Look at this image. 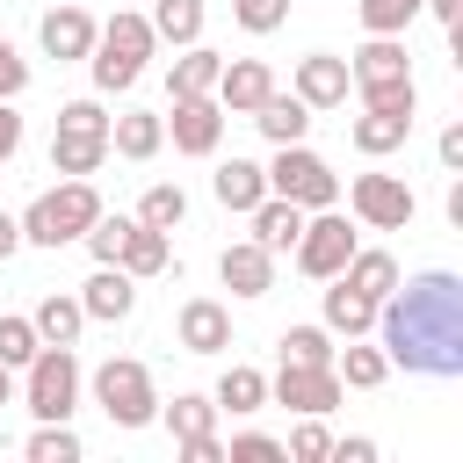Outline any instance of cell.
I'll list each match as a JSON object with an SVG mask.
<instances>
[{"label":"cell","instance_id":"cell-3","mask_svg":"<svg viewBox=\"0 0 463 463\" xmlns=\"http://www.w3.org/2000/svg\"><path fill=\"white\" fill-rule=\"evenodd\" d=\"M347 87L362 94V109H405L420 116V87H412V58L398 36H369L354 58H347Z\"/></svg>","mask_w":463,"mask_h":463},{"label":"cell","instance_id":"cell-9","mask_svg":"<svg viewBox=\"0 0 463 463\" xmlns=\"http://www.w3.org/2000/svg\"><path fill=\"white\" fill-rule=\"evenodd\" d=\"M347 210H354L369 232H405V224L420 217V195H412V181H398V174H354Z\"/></svg>","mask_w":463,"mask_h":463},{"label":"cell","instance_id":"cell-42","mask_svg":"<svg viewBox=\"0 0 463 463\" xmlns=\"http://www.w3.org/2000/svg\"><path fill=\"white\" fill-rule=\"evenodd\" d=\"M58 130H94V137H109V109H101L94 94H80V101L58 109Z\"/></svg>","mask_w":463,"mask_h":463},{"label":"cell","instance_id":"cell-45","mask_svg":"<svg viewBox=\"0 0 463 463\" xmlns=\"http://www.w3.org/2000/svg\"><path fill=\"white\" fill-rule=\"evenodd\" d=\"M181 449V463H224V441L217 434H195V441H174Z\"/></svg>","mask_w":463,"mask_h":463},{"label":"cell","instance_id":"cell-13","mask_svg":"<svg viewBox=\"0 0 463 463\" xmlns=\"http://www.w3.org/2000/svg\"><path fill=\"white\" fill-rule=\"evenodd\" d=\"M80 311L101 318V326H123L137 311V275H123L116 260H94V275L80 282Z\"/></svg>","mask_w":463,"mask_h":463},{"label":"cell","instance_id":"cell-48","mask_svg":"<svg viewBox=\"0 0 463 463\" xmlns=\"http://www.w3.org/2000/svg\"><path fill=\"white\" fill-rule=\"evenodd\" d=\"M14 253H22V217L0 210V260H14Z\"/></svg>","mask_w":463,"mask_h":463},{"label":"cell","instance_id":"cell-41","mask_svg":"<svg viewBox=\"0 0 463 463\" xmlns=\"http://www.w3.org/2000/svg\"><path fill=\"white\" fill-rule=\"evenodd\" d=\"M36 347H43V340H36V326H29V318H0V362H7V369H22Z\"/></svg>","mask_w":463,"mask_h":463},{"label":"cell","instance_id":"cell-35","mask_svg":"<svg viewBox=\"0 0 463 463\" xmlns=\"http://www.w3.org/2000/svg\"><path fill=\"white\" fill-rule=\"evenodd\" d=\"M326 449H333V427H326V412H297V427H289L282 456H289V463H326Z\"/></svg>","mask_w":463,"mask_h":463},{"label":"cell","instance_id":"cell-46","mask_svg":"<svg viewBox=\"0 0 463 463\" xmlns=\"http://www.w3.org/2000/svg\"><path fill=\"white\" fill-rule=\"evenodd\" d=\"M326 456H333V463H376V441H369V434H347V441H333Z\"/></svg>","mask_w":463,"mask_h":463},{"label":"cell","instance_id":"cell-22","mask_svg":"<svg viewBox=\"0 0 463 463\" xmlns=\"http://www.w3.org/2000/svg\"><path fill=\"white\" fill-rule=\"evenodd\" d=\"M217 72H224V58L195 36V43H181V58H174V72H166V101H181V94H210L217 87Z\"/></svg>","mask_w":463,"mask_h":463},{"label":"cell","instance_id":"cell-38","mask_svg":"<svg viewBox=\"0 0 463 463\" xmlns=\"http://www.w3.org/2000/svg\"><path fill=\"white\" fill-rule=\"evenodd\" d=\"M412 14H420V0H362V29L369 36H405Z\"/></svg>","mask_w":463,"mask_h":463},{"label":"cell","instance_id":"cell-4","mask_svg":"<svg viewBox=\"0 0 463 463\" xmlns=\"http://www.w3.org/2000/svg\"><path fill=\"white\" fill-rule=\"evenodd\" d=\"M101 217V195H94V181L87 174H65L58 188H43L29 210H22V246H72L87 224Z\"/></svg>","mask_w":463,"mask_h":463},{"label":"cell","instance_id":"cell-44","mask_svg":"<svg viewBox=\"0 0 463 463\" xmlns=\"http://www.w3.org/2000/svg\"><path fill=\"white\" fill-rule=\"evenodd\" d=\"M14 152H22V109H14V101H0V166H7Z\"/></svg>","mask_w":463,"mask_h":463},{"label":"cell","instance_id":"cell-10","mask_svg":"<svg viewBox=\"0 0 463 463\" xmlns=\"http://www.w3.org/2000/svg\"><path fill=\"white\" fill-rule=\"evenodd\" d=\"M166 137H174V152L210 159V152L224 145V109H217V94H181V101L166 109Z\"/></svg>","mask_w":463,"mask_h":463},{"label":"cell","instance_id":"cell-18","mask_svg":"<svg viewBox=\"0 0 463 463\" xmlns=\"http://www.w3.org/2000/svg\"><path fill=\"white\" fill-rule=\"evenodd\" d=\"M159 145H166V116H159V109H123V116H109V152H116V159H159Z\"/></svg>","mask_w":463,"mask_h":463},{"label":"cell","instance_id":"cell-43","mask_svg":"<svg viewBox=\"0 0 463 463\" xmlns=\"http://www.w3.org/2000/svg\"><path fill=\"white\" fill-rule=\"evenodd\" d=\"M22 87H29V58H22V51L0 36V101H14Z\"/></svg>","mask_w":463,"mask_h":463},{"label":"cell","instance_id":"cell-20","mask_svg":"<svg viewBox=\"0 0 463 463\" xmlns=\"http://www.w3.org/2000/svg\"><path fill=\"white\" fill-rule=\"evenodd\" d=\"M246 217H253V246H268V253H289L297 232H304V210H297L289 195H260Z\"/></svg>","mask_w":463,"mask_h":463},{"label":"cell","instance_id":"cell-16","mask_svg":"<svg viewBox=\"0 0 463 463\" xmlns=\"http://www.w3.org/2000/svg\"><path fill=\"white\" fill-rule=\"evenodd\" d=\"M217 282H224L232 297H246V304H253V297H268V289H275V253H268V246H253V239H239V246H224V253H217Z\"/></svg>","mask_w":463,"mask_h":463},{"label":"cell","instance_id":"cell-23","mask_svg":"<svg viewBox=\"0 0 463 463\" xmlns=\"http://www.w3.org/2000/svg\"><path fill=\"white\" fill-rule=\"evenodd\" d=\"M347 137H354V152H369V159H383V152H398V145L412 137V116H405V109H362Z\"/></svg>","mask_w":463,"mask_h":463},{"label":"cell","instance_id":"cell-15","mask_svg":"<svg viewBox=\"0 0 463 463\" xmlns=\"http://www.w3.org/2000/svg\"><path fill=\"white\" fill-rule=\"evenodd\" d=\"M289 94H297L304 109H340V101H347V58H333V51H304L297 72H289Z\"/></svg>","mask_w":463,"mask_h":463},{"label":"cell","instance_id":"cell-6","mask_svg":"<svg viewBox=\"0 0 463 463\" xmlns=\"http://www.w3.org/2000/svg\"><path fill=\"white\" fill-rule=\"evenodd\" d=\"M87 383H94V405L109 412V427H152L159 420V383L137 354H109Z\"/></svg>","mask_w":463,"mask_h":463},{"label":"cell","instance_id":"cell-49","mask_svg":"<svg viewBox=\"0 0 463 463\" xmlns=\"http://www.w3.org/2000/svg\"><path fill=\"white\" fill-rule=\"evenodd\" d=\"M420 7H427L441 29H456V22H463V0H420Z\"/></svg>","mask_w":463,"mask_h":463},{"label":"cell","instance_id":"cell-2","mask_svg":"<svg viewBox=\"0 0 463 463\" xmlns=\"http://www.w3.org/2000/svg\"><path fill=\"white\" fill-rule=\"evenodd\" d=\"M159 51V36H152V22L137 14V7H116L101 29H94V51H87V72H94V87L101 94H130L137 80H145V58Z\"/></svg>","mask_w":463,"mask_h":463},{"label":"cell","instance_id":"cell-50","mask_svg":"<svg viewBox=\"0 0 463 463\" xmlns=\"http://www.w3.org/2000/svg\"><path fill=\"white\" fill-rule=\"evenodd\" d=\"M0 405H14V369L0 362Z\"/></svg>","mask_w":463,"mask_h":463},{"label":"cell","instance_id":"cell-21","mask_svg":"<svg viewBox=\"0 0 463 463\" xmlns=\"http://www.w3.org/2000/svg\"><path fill=\"white\" fill-rule=\"evenodd\" d=\"M340 282H347V289H362L369 304H383V297L398 289V253H383V246H354V253H347V268H340Z\"/></svg>","mask_w":463,"mask_h":463},{"label":"cell","instance_id":"cell-1","mask_svg":"<svg viewBox=\"0 0 463 463\" xmlns=\"http://www.w3.org/2000/svg\"><path fill=\"white\" fill-rule=\"evenodd\" d=\"M376 347L391 354V369H412V376H463V282L449 268H427V275H398V289L376 304Z\"/></svg>","mask_w":463,"mask_h":463},{"label":"cell","instance_id":"cell-33","mask_svg":"<svg viewBox=\"0 0 463 463\" xmlns=\"http://www.w3.org/2000/svg\"><path fill=\"white\" fill-rule=\"evenodd\" d=\"M22 456L29 463H80V434L65 420H36V434L22 441Z\"/></svg>","mask_w":463,"mask_h":463},{"label":"cell","instance_id":"cell-24","mask_svg":"<svg viewBox=\"0 0 463 463\" xmlns=\"http://www.w3.org/2000/svg\"><path fill=\"white\" fill-rule=\"evenodd\" d=\"M166 260H174V232H152V224H130V239H123V253H116V268H123V275H137V282H152V275H166Z\"/></svg>","mask_w":463,"mask_h":463},{"label":"cell","instance_id":"cell-19","mask_svg":"<svg viewBox=\"0 0 463 463\" xmlns=\"http://www.w3.org/2000/svg\"><path fill=\"white\" fill-rule=\"evenodd\" d=\"M210 195H217L224 210H239V217H246V210L268 195V166H260V159H224V166L210 174Z\"/></svg>","mask_w":463,"mask_h":463},{"label":"cell","instance_id":"cell-7","mask_svg":"<svg viewBox=\"0 0 463 463\" xmlns=\"http://www.w3.org/2000/svg\"><path fill=\"white\" fill-rule=\"evenodd\" d=\"M268 195H289L297 210H333V203H340V174L297 137V145H275V159H268Z\"/></svg>","mask_w":463,"mask_h":463},{"label":"cell","instance_id":"cell-14","mask_svg":"<svg viewBox=\"0 0 463 463\" xmlns=\"http://www.w3.org/2000/svg\"><path fill=\"white\" fill-rule=\"evenodd\" d=\"M217 109L224 116H253L268 94H275V72H268V58H224V72H217Z\"/></svg>","mask_w":463,"mask_h":463},{"label":"cell","instance_id":"cell-11","mask_svg":"<svg viewBox=\"0 0 463 463\" xmlns=\"http://www.w3.org/2000/svg\"><path fill=\"white\" fill-rule=\"evenodd\" d=\"M268 405H289V412H333V405H340V376H333V362H326V369H311V362H282V369L268 376Z\"/></svg>","mask_w":463,"mask_h":463},{"label":"cell","instance_id":"cell-30","mask_svg":"<svg viewBox=\"0 0 463 463\" xmlns=\"http://www.w3.org/2000/svg\"><path fill=\"white\" fill-rule=\"evenodd\" d=\"M109 159V137L94 130H51V174H94Z\"/></svg>","mask_w":463,"mask_h":463},{"label":"cell","instance_id":"cell-28","mask_svg":"<svg viewBox=\"0 0 463 463\" xmlns=\"http://www.w3.org/2000/svg\"><path fill=\"white\" fill-rule=\"evenodd\" d=\"M376 326V304L362 297V289H347L340 275L326 282V333H340V340H354V333H369Z\"/></svg>","mask_w":463,"mask_h":463},{"label":"cell","instance_id":"cell-36","mask_svg":"<svg viewBox=\"0 0 463 463\" xmlns=\"http://www.w3.org/2000/svg\"><path fill=\"white\" fill-rule=\"evenodd\" d=\"M282 362L326 369V362H333V333H326V326H282Z\"/></svg>","mask_w":463,"mask_h":463},{"label":"cell","instance_id":"cell-32","mask_svg":"<svg viewBox=\"0 0 463 463\" xmlns=\"http://www.w3.org/2000/svg\"><path fill=\"white\" fill-rule=\"evenodd\" d=\"M159 420L174 427V441H195V434H217V398H203V391H181L174 405H159Z\"/></svg>","mask_w":463,"mask_h":463},{"label":"cell","instance_id":"cell-5","mask_svg":"<svg viewBox=\"0 0 463 463\" xmlns=\"http://www.w3.org/2000/svg\"><path fill=\"white\" fill-rule=\"evenodd\" d=\"M80 391H87V376H80V354L72 347H36L29 362H22V405L36 412V420H72L80 412Z\"/></svg>","mask_w":463,"mask_h":463},{"label":"cell","instance_id":"cell-29","mask_svg":"<svg viewBox=\"0 0 463 463\" xmlns=\"http://www.w3.org/2000/svg\"><path fill=\"white\" fill-rule=\"evenodd\" d=\"M210 398H217V412L246 420V412H260V405H268V376H260V369H246V362H232V369L217 376V391H210Z\"/></svg>","mask_w":463,"mask_h":463},{"label":"cell","instance_id":"cell-31","mask_svg":"<svg viewBox=\"0 0 463 463\" xmlns=\"http://www.w3.org/2000/svg\"><path fill=\"white\" fill-rule=\"evenodd\" d=\"M145 22H152V36H159V43H174V51H181V43H195V36H203V0H152V14H145Z\"/></svg>","mask_w":463,"mask_h":463},{"label":"cell","instance_id":"cell-39","mask_svg":"<svg viewBox=\"0 0 463 463\" xmlns=\"http://www.w3.org/2000/svg\"><path fill=\"white\" fill-rule=\"evenodd\" d=\"M130 224H137V217H109V210H101L80 239H87V253H94V260H116V253H123V239H130Z\"/></svg>","mask_w":463,"mask_h":463},{"label":"cell","instance_id":"cell-26","mask_svg":"<svg viewBox=\"0 0 463 463\" xmlns=\"http://www.w3.org/2000/svg\"><path fill=\"white\" fill-rule=\"evenodd\" d=\"M253 130H260L268 145H297V137L311 130V109H304L297 94H282V87H275V94H268V101L253 109Z\"/></svg>","mask_w":463,"mask_h":463},{"label":"cell","instance_id":"cell-37","mask_svg":"<svg viewBox=\"0 0 463 463\" xmlns=\"http://www.w3.org/2000/svg\"><path fill=\"white\" fill-rule=\"evenodd\" d=\"M232 22H239L246 36H275V29L289 22V0H232Z\"/></svg>","mask_w":463,"mask_h":463},{"label":"cell","instance_id":"cell-47","mask_svg":"<svg viewBox=\"0 0 463 463\" xmlns=\"http://www.w3.org/2000/svg\"><path fill=\"white\" fill-rule=\"evenodd\" d=\"M434 152H441V166H449V174H463V123H449V130L434 137Z\"/></svg>","mask_w":463,"mask_h":463},{"label":"cell","instance_id":"cell-17","mask_svg":"<svg viewBox=\"0 0 463 463\" xmlns=\"http://www.w3.org/2000/svg\"><path fill=\"white\" fill-rule=\"evenodd\" d=\"M174 333H181L188 354H224V347H232V311H224L217 297H188L181 318H174Z\"/></svg>","mask_w":463,"mask_h":463},{"label":"cell","instance_id":"cell-34","mask_svg":"<svg viewBox=\"0 0 463 463\" xmlns=\"http://www.w3.org/2000/svg\"><path fill=\"white\" fill-rule=\"evenodd\" d=\"M188 217V195H181V181H152L145 188V203H137V224H152V232H174Z\"/></svg>","mask_w":463,"mask_h":463},{"label":"cell","instance_id":"cell-40","mask_svg":"<svg viewBox=\"0 0 463 463\" xmlns=\"http://www.w3.org/2000/svg\"><path fill=\"white\" fill-rule=\"evenodd\" d=\"M224 456H232V463H282V441H275V434H260V427H246V434H232V441H224Z\"/></svg>","mask_w":463,"mask_h":463},{"label":"cell","instance_id":"cell-25","mask_svg":"<svg viewBox=\"0 0 463 463\" xmlns=\"http://www.w3.org/2000/svg\"><path fill=\"white\" fill-rule=\"evenodd\" d=\"M333 376H340V391H376V383L391 376V354L369 347V340L354 333L347 347H333Z\"/></svg>","mask_w":463,"mask_h":463},{"label":"cell","instance_id":"cell-12","mask_svg":"<svg viewBox=\"0 0 463 463\" xmlns=\"http://www.w3.org/2000/svg\"><path fill=\"white\" fill-rule=\"evenodd\" d=\"M94 29H101V22H94L87 7H72V0H65V7H43V22H36V43H43V58H58V65H80V58L94 51Z\"/></svg>","mask_w":463,"mask_h":463},{"label":"cell","instance_id":"cell-8","mask_svg":"<svg viewBox=\"0 0 463 463\" xmlns=\"http://www.w3.org/2000/svg\"><path fill=\"white\" fill-rule=\"evenodd\" d=\"M362 239H354V224L340 217V210H304V232H297V246H289V260L311 275V282H333L340 268H347V253H354Z\"/></svg>","mask_w":463,"mask_h":463},{"label":"cell","instance_id":"cell-27","mask_svg":"<svg viewBox=\"0 0 463 463\" xmlns=\"http://www.w3.org/2000/svg\"><path fill=\"white\" fill-rule=\"evenodd\" d=\"M29 326H36V340L72 347V340H80V326H87V311H80V297H72V289H51V297L29 311Z\"/></svg>","mask_w":463,"mask_h":463}]
</instances>
